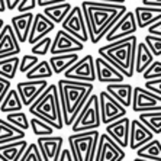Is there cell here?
Segmentation results:
<instances>
[{
    "label": "cell",
    "instance_id": "cell-1",
    "mask_svg": "<svg viewBox=\"0 0 161 161\" xmlns=\"http://www.w3.org/2000/svg\"><path fill=\"white\" fill-rule=\"evenodd\" d=\"M81 10L86 20L90 42L99 44L113 28V25L126 13L128 8L126 4L83 0Z\"/></svg>",
    "mask_w": 161,
    "mask_h": 161
},
{
    "label": "cell",
    "instance_id": "cell-2",
    "mask_svg": "<svg viewBox=\"0 0 161 161\" xmlns=\"http://www.w3.org/2000/svg\"><path fill=\"white\" fill-rule=\"evenodd\" d=\"M57 87H58L64 126H71L87 99L93 94V84L61 79L58 80Z\"/></svg>",
    "mask_w": 161,
    "mask_h": 161
},
{
    "label": "cell",
    "instance_id": "cell-3",
    "mask_svg": "<svg viewBox=\"0 0 161 161\" xmlns=\"http://www.w3.org/2000/svg\"><path fill=\"white\" fill-rule=\"evenodd\" d=\"M138 45V38L132 36L124 38L120 41L109 42L97 49L99 55L112 64L125 79H132L135 74V51Z\"/></svg>",
    "mask_w": 161,
    "mask_h": 161
},
{
    "label": "cell",
    "instance_id": "cell-4",
    "mask_svg": "<svg viewBox=\"0 0 161 161\" xmlns=\"http://www.w3.org/2000/svg\"><path fill=\"white\" fill-rule=\"evenodd\" d=\"M29 113L35 118L47 120L55 131L64 128L63 113H61V103L58 96L57 84H49L45 92L29 106Z\"/></svg>",
    "mask_w": 161,
    "mask_h": 161
},
{
    "label": "cell",
    "instance_id": "cell-5",
    "mask_svg": "<svg viewBox=\"0 0 161 161\" xmlns=\"http://www.w3.org/2000/svg\"><path fill=\"white\" fill-rule=\"evenodd\" d=\"M100 134L96 131L71 134L68 136V148L74 161H94Z\"/></svg>",
    "mask_w": 161,
    "mask_h": 161
},
{
    "label": "cell",
    "instance_id": "cell-6",
    "mask_svg": "<svg viewBox=\"0 0 161 161\" xmlns=\"http://www.w3.org/2000/svg\"><path fill=\"white\" fill-rule=\"evenodd\" d=\"M100 125H102V119H100V109H99V96L93 93L87 99V102L81 108L75 120L73 122L71 131L73 134L96 131Z\"/></svg>",
    "mask_w": 161,
    "mask_h": 161
},
{
    "label": "cell",
    "instance_id": "cell-7",
    "mask_svg": "<svg viewBox=\"0 0 161 161\" xmlns=\"http://www.w3.org/2000/svg\"><path fill=\"white\" fill-rule=\"evenodd\" d=\"M99 96V109H100L102 125H109L118 119L126 116L128 109L124 108L119 102H116L106 90H102Z\"/></svg>",
    "mask_w": 161,
    "mask_h": 161
},
{
    "label": "cell",
    "instance_id": "cell-8",
    "mask_svg": "<svg viewBox=\"0 0 161 161\" xmlns=\"http://www.w3.org/2000/svg\"><path fill=\"white\" fill-rule=\"evenodd\" d=\"M131 108L136 113L161 112V96L147 90L145 87L136 86L134 87Z\"/></svg>",
    "mask_w": 161,
    "mask_h": 161
},
{
    "label": "cell",
    "instance_id": "cell-9",
    "mask_svg": "<svg viewBox=\"0 0 161 161\" xmlns=\"http://www.w3.org/2000/svg\"><path fill=\"white\" fill-rule=\"evenodd\" d=\"M64 79L75 80V81L92 83L96 81V68H94L93 55L81 57L75 64H73L67 71L64 73Z\"/></svg>",
    "mask_w": 161,
    "mask_h": 161
},
{
    "label": "cell",
    "instance_id": "cell-10",
    "mask_svg": "<svg viewBox=\"0 0 161 161\" xmlns=\"http://www.w3.org/2000/svg\"><path fill=\"white\" fill-rule=\"evenodd\" d=\"M63 31L68 32V34L74 36L75 39H79L80 42L86 44L89 42V34H87V26L86 20L83 16V10L80 6H75L71 9V12L68 13V16L64 19V22L61 23Z\"/></svg>",
    "mask_w": 161,
    "mask_h": 161
},
{
    "label": "cell",
    "instance_id": "cell-11",
    "mask_svg": "<svg viewBox=\"0 0 161 161\" xmlns=\"http://www.w3.org/2000/svg\"><path fill=\"white\" fill-rule=\"evenodd\" d=\"M138 31V26H136V20H135V15L134 10H128L122 18L118 20L113 28L106 34L105 39L106 42H115V41H120L124 38L132 36L135 35V32Z\"/></svg>",
    "mask_w": 161,
    "mask_h": 161
},
{
    "label": "cell",
    "instance_id": "cell-12",
    "mask_svg": "<svg viewBox=\"0 0 161 161\" xmlns=\"http://www.w3.org/2000/svg\"><path fill=\"white\" fill-rule=\"evenodd\" d=\"M83 49H84V44H83V42H80L79 39H75L74 36H71L68 32L60 29L55 34V36H54L49 53H51V55L79 54Z\"/></svg>",
    "mask_w": 161,
    "mask_h": 161
},
{
    "label": "cell",
    "instance_id": "cell-13",
    "mask_svg": "<svg viewBox=\"0 0 161 161\" xmlns=\"http://www.w3.org/2000/svg\"><path fill=\"white\" fill-rule=\"evenodd\" d=\"M125 151L108 134H100L94 161H122Z\"/></svg>",
    "mask_w": 161,
    "mask_h": 161
},
{
    "label": "cell",
    "instance_id": "cell-14",
    "mask_svg": "<svg viewBox=\"0 0 161 161\" xmlns=\"http://www.w3.org/2000/svg\"><path fill=\"white\" fill-rule=\"evenodd\" d=\"M49 84L47 80H23L16 84V90L23 106H31L45 92Z\"/></svg>",
    "mask_w": 161,
    "mask_h": 161
},
{
    "label": "cell",
    "instance_id": "cell-15",
    "mask_svg": "<svg viewBox=\"0 0 161 161\" xmlns=\"http://www.w3.org/2000/svg\"><path fill=\"white\" fill-rule=\"evenodd\" d=\"M41 157L44 161H58L63 153L64 138L63 136H41L36 139Z\"/></svg>",
    "mask_w": 161,
    "mask_h": 161
},
{
    "label": "cell",
    "instance_id": "cell-16",
    "mask_svg": "<svg viewBox=\"0 0 161 161\" xmlns=\"http://www.w3.org/2000/svg\"><path fill=\"white\" fill-rule=\"evenodd\" d=\"M20 54V44L10 25L4 23V26L0 31V60L16 57Z\"/></svg>",
    "mask_w": 161,
    "mask_h": 161
},
{
    "label": "cell",
    "instance_id": "cell-17",
    "mask_svg": "<svg viewBox=\"0 0 161 161\" xmlns=\"http://www.w3.org/2000/svg\"><path fill=\"white\" fill-rule=\"evenodd\" d=\"M129 126H131V119L125 116L122 119H118L112 124L106 125L105 129L106 134L124 150L129 145Z\"/></svg>",
    "mask_w": 161,
    "mask_h": 161
},
{
    "label": "cell",
    "instance_id": "cell-18",
    "mask_svg": "<svg viewBox=\"0 0 161 161\" xmlns=\"http://www.w3.org/2000/svg\"><path fill=\"white\" fill-rule=\"evenodd\" d=\"M155 135L145 126L139 119L131 120V126H129V148L136 151L138 148L144 147L147 142H150L154 139Z\"/></svg>",
    "mask_w": 161,
    "mask_h": 161
},
{
    "label": "cell",
    "instance_id": "cell-19",
    "mask_svg": "<svg viewBox=\"0 0 161 161\" xmlns=\"http://www.w3.org/2000/svg\"><path fill=\"white\" fill-rule=\"evenodd\" d=\"M54 29H55V23L51 22L44 13H36L34 16V22H32L28 42L31 45H35L38 41H41L42 38L48 36L49 32H53Z\"/></svg>",
    "mask_w": 161,
    "mask_h": 161
},
{
    "label": "cell",
    "instance_id": "cell-20",
    "mask_svg": "<svg viewBox=\"0 0 161 161\" xmlns=\"http://www.w3.org/2000/svg\"><path fill=\"white\" fill-rule=\"evenodd\" d=\"M94 68H96V80L100 83L112 84V83H124L125 80L124 75L102 57H97L94 60Z\"/></svg>",
    "mask_w": 161,
    "mask_h": 161
},
{
    "label": "cell",
    "instance_id": "cell-21",
    "mask_svg": "<svg viewBox=\"0 0 161 161\" xmlns=\"http://www.w3.org/2000/svg\"><path fill=\"white\" fill-rule=\"evenodd\" d=\"M34 13L28 12V13H19V15L13 16L10 22V26L15 32L16 38H18L19 44H25L28 42L29 38V32L32 28V22H34Z\"/></svg>",
    "mask_w": 161,
    "mask_h": 161
},
{
    "label": "cell",
    "instance_id": "cell-22",
    "mask_svg": "<svg viewBox=\"0 0 161 161\" xmlns=\"http://www.w3.org/2000/svg\"><path fill=\"white\" fill-rule=\"evenodd\" d=\"M136 26L139 29H148L154 23L161 20V8H148V6H138L134 10Z\"/></svg>",
    "mask_w": 161,
    "mask_h": 161
},
{
    "label": "cell",
    "instance_id": "cell-23",
    "mask_svg": "<svg viewBox=\"0 0 161 161\" xmlns=\"http://www.w3.org/2000/svg\"><path fill=\"white\" fill-rule=\"evenodd\" d=\"M106 92L116 102H119L124 108H131L132 96H134V87L129 83H112L106 84Z\"/></svg>",
    "mask_w": 161,
    "mask_h": 161
},
{
    "label": "cell",
    "instance_id": "cell-24",
    "mask_svg": "<svg viewBox=\"0 0 161 161\" xmlns=\"http://www.w3.org/2000/svg\"><path fill=\"white\" fill-rule=\"evenodd\" d=\"M29 144L26 139H20L15 142H9L4 145H0V160L2 161H19L23 155L25 150Z\"/></svg>",
    "mask_w": 161,
    "mask_h": 161
},
{
    "label": "cell",
    "instance_id": "cell-25",
    "mask_svg": "<svg viewBox=\"0 0 161 161\" xmlns=\"http://www.w3.org/2000/svg\"><path fill=\"white\" fill-rule=\"evenodd\" d=\"M80 60L79 54H61V55H51L49 57V65L53 68L54 74H64L73 64Z\"/></svg>",
    "mask_w": 161,
    "mask_h": 161
},
{
    "label": "cell",
    "instance_id": "cell-26",
    "mask_svg": "<svg viewBox=\"0 0 161 161\" xmlns=\"http://www.w3.org/2000/svg\"><path fill=\"white\" fill-rule=\"evenodd\" d=\"M25 136H26L25 131L13 126L6 119L0 118V145L15 142V141H20V139H25Z\"/></svg>",
    "mask_w": 161,
    "mask_h": 161
},
{
    "label": "cell",
    "instance_id": "cell-27",
    "mask_svg": "<svg viewBox=\"0 0 161 161\" xmlns=\"http://www.w3.org/2000/svg\"><path fill=\"white\" fill-rule=\"evenodd\" d=\"M154 63V55L145 45V42H139L135 51V73L142 74L147 68Z\"/></svg>",
    "mask_w": 161,
    "mask_h": 161
},
{
    "label": "cell",
    "instance_id": "cell-28",
    "mask_svg": "<svg viewBox=\"0 0 161 161\" xmlns=\"http://www.w3.org/2000/svg\"><path fill=\"white\" fill-rule=\"evenodd\" d=\"M73 6L70 4V2H65V3H60V4H54V6H48V8L42 9V13H44L47 18L54 23H63L64 19L68 16V13L71 12Z\"/></svg>",
    "mask_w": 161,
    "mask_h": 161
},
{
    "label": "cell",
    "instance_id": "cell-29",
    "mask_svg": "<svg viewBox=\"0 0 161 161\" xmlns=\"http://www.w3.org/2000/svg\"><path fill=\"white\" fill-rule=\"evenodd\" d=\"M136 158H142L148 161H161V141L151 139L144 147L136 150Z\"/></svg>",
    "mask_w": 161,
    "mask_h": 161
},
{
    "label": "cell",
    "instance_id": "cell-30",
    "mask_svg": "<svg viewBox=\"0 0 161 161\" xmlns=\"http://www.w3.org/2000/svg\"><path fill=\"white\" fill-rule=\"evenodd\" d=\"M22 100L19 97L18 90L10 89L6 94V97L3 99L2 105H0V112L2 113H15V112H22Z\"/></svg>",
    "mask_w": 161,
    "mask_h": 161
},
{
    "label": "cell",
    "instance_id": "cell-31",
    "mask_svg": "<svg viewBox=\"0 0 161 161\" xmlns=\"http://www.w3.org/2000/svg\"><path fill=\"white\" fill-rule=\"evenodd\" d=\"M53 75H54L53 68H51L48 61L45 60V61H39L32 70H29L25 74V79L26 80H48Z\"/></svg>",
    "mask_w": 161,
    "mask_h": 161
},
{
    "label": "cell",
    "instance_id": "cell-32",
    "mask_svg": "<svg viewBox=\"0 0 161 161\" xmlns=\"http://www.w3.org/2000/svg\"><path fill=\"white\" fill-rule=\"evenodd\" d=\"M19 63L20 58L18 55L0 60V77H4L12 81L16 77V73L19 71Z\"/></svg>",
    "mask_w": 161,
    "mask_h": 161
},
{
    "label": "cell",
    "instance_id": "cell-33",
    "mask_svg": "<svg viewBox=\"0 0 161 161\" xmlns=\"http://www.w3.org/2000/svg\"><path fill=\"white\" fill-rule=\"evenodd\" d=\"M139 120H141L154 135L161 134V112L139 113Z\"/></svg>",
    "mask_w": 161,
    "mask_h": 161
},
{
    "label": "cell",
    "instance_id": "cell-34",
    "mask_svg": "<svg viewBox=\"0 0 161 161\" xmlns=\"http://www.w3.org/2000/svg\"><path fill=\"white\" fill-rule=\"evenodd\" d=\"M29 126L32 129V132H34V135L38 136V138H41V136H53L54 132H55V129L47 120H42L35 116H32V119L29 120Z\"/></svg>",
    "mask_w": 161,
    "mask_h": 161
},
{
    "label": "cell",
    "instance_id": "cell-35",
    "mask_svg": "<svg viewBox=\"0 0 161 161\" xmlns=\"http://www.w3.org/2000/svg\"><path fill=\"white\" fill-rule=\"evenodd\" d=\"M6 120L13 126L22 129V131H28L29 129V119H28L25 112H15V113H8L6 115Z\"/></svg>",
    "mask_w": 161,
    "mask_h": 161
},
{
    "label": "cell",
    "instance_id": "cell-36",
    "mask_svg": "<svg viewBox=\"0 0 161 161\" xmlns=\"http://www.w3.org/2000/svg\"><path fill=\"white\" fill-rule=\"evenodd\" d=\"M51 44H53V38L51 36H45L42 38L41 41H38L35 45H32V49H31V53L32 55H47L49 53V49H51Z\"/></svg>",
    "mask_w": 161,
    "mask_h": 161
},
{
    "label": "cell",
    "instance_id": "cell-37",
    "mask_svg": "<svg viewBox=\"0 0 161 161\" xmlns=\"http://www.w3.org/2000/svg\"><path fill=\"white\" fill-rule=\"evenodd\" d=\"M144 42L148 47L154 57H161V36H155V35H147L144 38Z\"/></svg>",
    "mask_w": 161,
    "mask_h": 161
},
{
    "label": "cell",
    "instance_id": "cell-38",
    "mask_svg": "<svg viewBox=\"0 0 161 161\" xmlns=\"http://www.w3.org/2000/svg\"><path fill=\"white\" fill-rule=\"evenodd\" d=\"M19 161H44L41 157V153H39V148H38L36 142H32L28 145V148L25 150L23 155L20 157Z\"/></svg>",
    "mask_w": 161,
    "mask_h": 161
},
{
    "label": "cell",
    "instance_id": "cell-39",
    "mask_svg": "<svg viewBox=\"0 0 161 161\" xmlns=\"http://www.w3.org/2000/svg\"><path fill=\"white\" fill-rule=\"evenodd\" d=\"M142 77L145 79V81L161 79V61H155V60H154V63L142 73Z\"/></svg>",
    "mask_w": 161,
    "mask_h": 161
},
{
    "label": "cell",
    "instance_id": "cell-40",
    "mask_svg": "<svg viewBox=\"0 0 161 161\" xmlns=\"http://www.w3.org/2000/svg\"><path fill=\"white\" fill-rule=\"evenodd\" d=\"M38 63H39V58L36 55H32V54L31 55H23V58H20V63H19V71L22 74H26Z\"/></svg>",
    "mask_w": 161,
    "mask_h": 161
},
{
    "label": "cell",
    "instance_id": "cell-41",
    "mask_svg": "<svg viewBox=\"0 0 161 161\" xmlns=\"http://www.w3.org/2000/svg\"><path fill=\"white\" fill-rule=\"evenodd\" d=\"M35 8H36V0H20L15 10H18L19 13H28Z\"/></svg>",
    "mask_w": 161,
    "mask_h": 161
},
{
    "label": "cell",
    "instance_id": "cell-42",
    "mask_svg": "<svg viewBox=\"0 0 161 161\" xmlns=\"http://www.w3.org/2000/svg\"><path fill=\"white\" fill-rule=\"evenodd\" d=\"M12 89V81L8 79H4V77H0V105H2V102L3 99L6 97V94L8 92Z\"/></svg>",
    "mask_w": 161,
    "mask_h": 161
},
{
    "label": "cell",
    "instance_id": "cell-43",
    "mask_svg": "<svg viewBox=\"0 0 161 161\" xmlns=\"http://www.w3.org/2000/svg\"><path fill=\"white\" fill-rule=\"evenodd\" d=\"M145 87L147 90H150L153 93L158 94L161 96V79H157V80H150V81H145Z\"/></svg>",
    "mask_w": 161,
    "mask_h": 161
},
{
    "label": "cell",
    "instance_id": "cell-44",
    "mask_svg": "<svg viewBox=\"0 0 161 161\" xmlns=\"http://www.w3.org/2000/svg\"><path fill=\"white\" fill-rule=\"evenodd\" d=\"M65 2H68V0H36V6H39V8H48V6L65 3Z\"/></svg>",
    "mask_w": 161,
    "mask_h": 161
},
{
    "label": "cell",
    "instance_id": "cell-45",
    "mask_svg": "<svg viewBox=\"0 0 161 161\" xmlns=\"http://www.w3.org/2000/svg\"><path fill=\"white\" fill-rule=\"evenodd\" d=\"M148 35H155V36H161V20L157 23H154L153 26L148 28Z\"/></svg>",
    "mask_w": 161,
    "mask_h": 161
},
{
    "label": "cell",
    "instance_id": "cell-46",
    "mask_svg": "<svg viewBox=\"0 0 161 161\" xmlns=\"http://www.w3.org/2000/svg\"><path fill=\"white\" fill-rule=\"evenodd\" d=\"M58 161H74V160H73L71 153H70V148H64L63 153H61V155H60V160H58Z\"/></svg>",
    "mask_w": 161,
    "mask_h": 161
},
{
    "label": "cell",
    "instance_id": "cell-47",
    "mask_svg": "<svg viewBox=\"0 0 161 161\" xmlns=\"http://www.w3.org/2000/svg\"><path fill=\"white\" fill-rule=\"evenodd\" d=\"M142 6H148V8H161V0H142Z\"/></svg>",
    "mask_w": 161,
    "mask_h": 161
},
{
    "label": "cell",
    "instance_id": "cell-48",
    "mask_svg": "<svg viewBox=\"0 0 161 161\" xmlns=\"http://www.w3.org/2000/svg\"><path fill=\"white\" fill-rule=\"evenodd\" d=\"M20 0H4V4H6V10H15L16 6L19 4Z\"/></svg>",
    "mask_w": 161,
    "mask_h": 161
},
{
    "label": "cell",
    "instance_id": "cell-49",
    "mask_svg": "<svg viewBox=\"0 0 161 161\" xmlns=\"http://www.w3.org/2000/svg\"><path fill=\"white\" fill-rule=\"evenodd\" d=\"M89 2H105V3H118V4H125L126 0H89Z\"/></svg>",
    "mask_w": 161,
    "mask_h": 161
},
{
    "label": "cell",
    "instance_id": "cell-50",
    "mask_svg": "<svg viewBox=\"0 0 161 161\" xmlns=\"http://www.w3.org/2000/svg\"><path fill=\"white\" fill-rule=\"evenodd\" d=\"M6 10V4H4V0H0V13Z\"/></svg>",
    "mask_w": 161,
    "mask_h": 161
},
{
    "label": "cell",
    "instance_id": "cell-51",
    "mask_svg": "<svg viewBox=\"0 0 161 161\" xmlns=\"http://www.w3.org/2000/svg\"><path fill=\"white\" fill-rule=\"evenodd\" d=\"M4 26V20L3 19H0V31H2V28Z\"/></svg>",
    "mask_w": 161,
    "mask_h": 161
},
{
    "label": "cell",
    "instance_id": "cell-52",
    "mask_svg": "<svg viewBox=\"0 0 161 161\" xmlns=\"http://www.w3.org/2000/svg\"><path fill=\"white\" fill-rule=\"evenodd\" d=\"M134 161H148V160H142V158H135Z\"/></svg>",
    "mask_w": 161,
    "mask_h": 161
},
{
    "label": "cell",
    "instance_id": "cell-53",
    "mask_svg": "<svg viewBox=\"0 0 161 161\" xmlns=\"http://www.w3.org/2000/svg\"><path fill=\"white\" fill-rule=\"evenodd\" d=\"M0 161H2V160H0Z\"/></svg>",
    "mask_w": 161,
    "mask_h": 161
}]
</instances>
